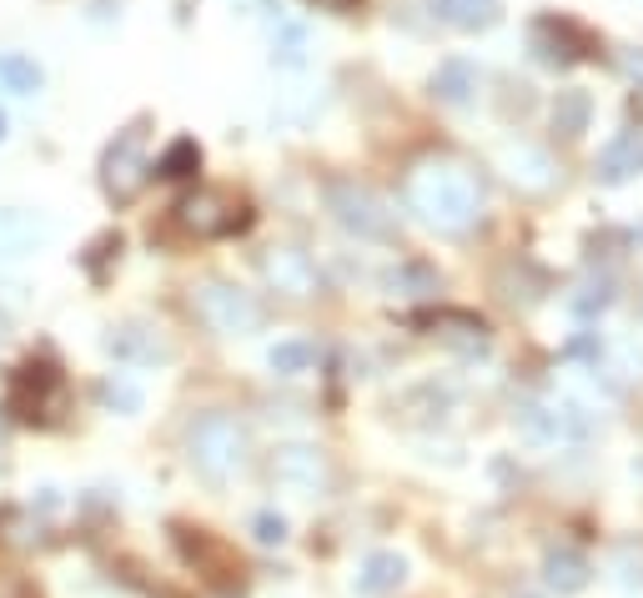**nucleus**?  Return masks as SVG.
Segmentation results:
<instances>
[{"label": "nucleus", "mask_w": 643, "mask_h": 598, "mask_svg": "<svg viewBox=\"0 0 643 598\" xmlns=\"http://www.w3.org/2000/svg\"><path fill=\"white\" fill-rule=\"evenodd\" d=\"M307 5H317V11H352L358 0H307Z\"/></svg>", "instance_id": "nucleus-34"}, {"label": "nucleus", "mask_w": 643, "mask_h": 598, "mask_svg": "<svg viewBox=\"0 0 643 598\" xmlns=\"http://www.w3.org/2000/svg\"><path fill=\"white\" fill-rule=\"evenodd\" d=\"M177 543H181V558H187L196 574H206V578H237L241 574L237 553L222 549L206 528H196V533H191V528H177Z\"/></svg>", "instance_id": "nucleus-14"}, {"label": "nucleus", "mask_w": 643, "mask_h": 598, "mask_svg": "<svg viewBox=\"0 0 643 598\" xmlns=\"http://www.w3.org/2000/svg\"><path fill=\"white\" fill-rule=\"evenodd\" d=\"M177 227L191 232V237H232V232H241L251 222V206L241 202V196H232L227 187H196V192H187L177 206Z\"/></svg>", "instance_id": "nucleus-5"}, {"label": "nucleus", "mask_w": 643, "mask_h": 598, "mask_svg": "<svg viewBox=\"0 0 643 598\" xmlns=\"http://www.w3.org/2000/svg\"><path fill=\"white\" fill-rule=\"evenodd\" d=\"M5 407H11L21 422H56L60 407H66V383H60V372L50 368V362H25V368H15Z\"/></svg>", "instance_id": "nucleus-7"}, {"label": "nucleus", "mask_w": 643, "mask_h": 598, "mask_svg": "<svg viewBox=\"0 0 643 598\" xmlns=\"http://www.w3.org/2000/svg\"><path fill=\"white\" fill-rule=\"evenodd\" d=\"M608 568H613V578H619L623 588H643V539L613 543V558H608Z\"/></svg>", "instance_id": "nucleus-29"}, {"label": "nucleus", "mask_w": 643, "mask_h": 598, "mask_svg": "<svg viewBox=\"0 0 643 598\" xmlns=\"http://www.w3.org/2000/svg\"><path fill=\"white\" fill-rule=\"evenodd\" d=\"M568 352L573 358H598V342L594 337H578V342H568Z\"/></svg>", "instance_id": "nucleus-33"}, {"label": "nucleus", "mask_w": 643, "mask_h": 598, "mask_svg": "<svg viewBox=\"0 0 643 598\" xmlns=\"http://www.w3.org/2000/svg\"><path fill=\"white\" fill-rule=\"evenodd\" d=\"M312 362H317V342H307V337H286L267 352V368L277 377H302V372H312Z\"/></svg>", "instance_id": "nucleus-25"}, {"label": "nucleus", "mask_w": 643, "mask_h": 598, "mask_svg": "<svg viewBox=\"0 0 643 598\" xmlns=\"http://www.w3.org/2000/svg\"><path fill=\"white\" fill-rule=\"evenodd\" d=\"M146 181H151V161H146V121H136V126H126V132L106 146V156H101V192H106L116 206H132L136 196L146 192Z\"/></svg>", "instance_id": "nucleus-6"}, {"label": "nucleus", "mask_w": 643, "mask_h": 598, "mask_svg": "<svg viewBox=\"0 0 643 598\" xmlns=\"http://www.w3.org/2000/svg\"><path fill=\"white\" fill-rule=\"evenodd\" d=\"M187 458L202 478L227 483L251 463V438L241 428V418H232V413H202L187 432Z\"/></svg>", "instance_id": "nucleus-2"}, {"label": "nucleus", "mask_w": 643, "mask_h": 598, "mask_svg": "<svg viewBox=\"0 0 643 598\" xmlns=\"http://www.w3.org/2000/svg\"><path fill=\"white\" fill-rule=\"evenodd\" d=\"M422 327H432V337H442L448 348H463V352L488 348V323L473 317V312H438V317H422Z\"/></svg>", "instance_id": "nucleus-17"}, {"label": "nucleus", "mask_w": 643, "mask_h": 598, "mask_svg": "<svg viewBox=\"0 0 643 598\" xmlns=\"http://www.w3.org/2000/svg\"><path fill=\"white\" fill-rule=\"evenodd\" d=\"M498 167L523 196H549L553 187H559V161L533 142H508L498 156Z\"/></svg>", "instance_id": "nucleus-12"}, {"label": "nucleus", "mask_w": 643, "mask_h": 598, "mask_svg": "<svg viewBox=\"0 0 643 598\" xmlns=\"http://www.w3.org/2000/svg\"><path fill=\"white\" fill-rule=\"evenodd\" d=\"M493 287H498V297L508 302V307H533V302H543V292H549V277L538 272L528 257H512V262H503Z\"/></svg>", "instance_id": "nucleus-16"}, {"label": "nucleus", "mask_w": 643, "mask_h": 598, "mask_svg": "<svg viewBox=\"0 0 643 598\" xmlns=\"http://www.w3.org/2000/svg\"><path fill=\"white\" fill-rule=\"evenodd\" d=\"M403 584H407V558L403 553H368L362 568H358V578H352L358 598H387V594H397Z\"/></svg>", "instance_id": "nucleus-15"}, {"label": "nucleus", "mask_w": 643, "mask_h": 598, "mask_svg": "<svg viewBox=\"0 0 643 598\" xmlns=\"http://www.w3.org/2000/svg\"><path fill=\"white\" fill-rule=\"evenodd\" d=\"M588 121H594V97H588L584 86H568V91L553 97V132L563 142H578L588 132Z\"/></svg>", "instance_id": "nucleus-21"}, {"label": "nucleus", "mask_w": 643, "mask_h": 598, "mask_svg": "<svg viewBox=\"0 0 643 598\" xmlns=\"http://www.w3.org/2000/svg\"><path fill=\"white\" fill-rule=\"evenodd\" d=\"M619 71L643 91V46H623V50H619Z\"/></svg>", "instance_id": "nucleus-32"}, {"label": "nucleus", "mask_w": 643, "mask_h": 598, "mask_svg": "<svg viewBox=\"0 0 643 598\" xmlns=\"http://www.w3.org/2000/svg\"><path fill=\"white\" fill-rule=\"evenodd\" d=\"M0 81H5V91H15V97H36L41 66L31 56H0Z\"/></svg>", "instance_id": "nucleus-28"}, {"label": "nucleus", "mask_w": 643, "mask_h": 598, "mask_svg": "<svg viewBox=\"0 0 643 598\" xmlns=\"http://www.w3.org/2000/svg\"><path fill=\"white\" fill-rule=\"evenodd\" d=\"M477 81H483V76H477V66L473 60H463V56H453V60H442L438 71H432V97L442 101V106H467V101L477 97Z\"/></svg>", "instance_id": "nucleus-19"}, {"label": "nucleus", "mask_w": 643, "mask_h": 598, "mask_svg": "<svg viewBox=\"0 0 643 598\" xmlns=\"http://www.w3.org/2000/svg\"><path fill=\"white\" fill-rule=\"evenodd\" d=\"M428 11L453 31H488V25L503 21L498 0H428Z\"/></svg>", "instance_id": "nucleus-20"}, {"label": "nucleus", "mask_w": 643, "mask_h": 598, "mask_svg": "<svg viewBox=\"0 0 643 598\" xmlns=\"http://www.w3.org/2000/svg\"><path fill=\"white\" fill-rule=\"evenodd\" d=\"M639 473H643V467H639Z\"/></svg>", "instance_id": "nucleus-37"}, {"label": "nucleus", "mask_w": 643, "mask_h": 598, "mask_svg": "<svg viewBox=\"0 0 643 598\" xmlns=\"http://www.w3.org/2000/svg\"><path fill=\"white\" fill-rule=\"evenodd\" d=\"M382 292L387 297H432L438 292V272L422 262H403L393 272H382Z\"/></svg>", "instance_id": "nucleus-23"}, {"label": "nucleus", "mask_w": 643, "mask_h": 598, "mask_svg": "<svg viewBox=\"0 0 643 598\" xmlns=\"http://www.w3.org/2000/svg\"><path fill=\"white\" fill-rule=\"evenodd\" d=\"M613 297H619V282H613V277H588L584 287H578V297H573V312H578V317H584V323H594L598 312H608L613 307Z\"/></svg>", "instance_id": "nucleus-27"}, {"label": "nucleus", "mask_w": 643, "mask_h": 598, "mask_svg": "<svg viewBox=\"0 0 643 598\" xmlns=\"http://www.w3.org/2000/svg\"><path fill=\"white\" fill-rule=\"evenodd\" d=\"M588 578H594V563H588L584 553H573V549H549V558H543V584H549L559 598L584 594Z\"/></svg>", "instance_id": "nucleus-18"}, {"label": "nucleus", "mask_w": 643, "mask_h": 598, "mask_svg": "<svg viewBox=\"0 0 643 598\" xmlns=\"http://www.w3.org/2000/svg\"><path fill=\"white\" fill-rule=\"evenodd\" d=\"M95 397H101L106 413H142V387H136L132 377H121V372H111L106 383L95 387Z\"/></svg>", "instance_id": "nucleus-30"}, {"label": "nucleus", "mask_w": 643, "mask_h": 598, "mask_svg": "<svg viewBox=\"0 0 643 598\" xmlns=\"http://www.w3.org/2000/svg\"><path fill=\"white\" fill-rule=\"evenodd\" d=\"M272 478L282 483L286 493L322 498V493L332 488V463H327V453L312 443H286L272 453Z\"/></svg>", "instance_id": "nucleus-11"}, {"label": "nucleus", "mask_w": 643, "mask_h": 598, "mask_svg": "<svg viewBox=\"0 0 643 598\" xmlns=\"http://www.w3.org/2000/svg\"><path fill=\"white\" fill-rule=\"evenodd\" d=\"M403 206L432 237H467L483 222V181L458 156H417L403 177Z\"/></svg>", "instance_id": "nucleus-1"}, {"label": "nucleus", "mask_w": 643, "mask_h": 598, "mask_svg": "<svg viewBox=\"0 0 643 598\" xmlns=\"http://www.w3.org/2000/svg\"><path fill=\"white\" fill-rule=\"evenodd\" d=\"M528 50H533L543 66H553V71H568V66L594 56V41H588L568 15H538V21L528 25Z\"/></svg>", "instance_id": "nucleus-9"}, {"label": "nucleus", "mask_w": 643, "mask_h": 598, "mask_svg": "<svg viewBox=\"0 0 643 598\" xmlns=\"http://www.w3.org/2000/svg\"><path fill=\"white\" fill-rule=\"evenodd\" d=\"M639 241H643V227H639Z\"/></svg>", "instance_id": "nucleus-36"}, {"label": "nucleus", "mask_w": 643, "mask_h": 598, "mask_svg": "<svg viewBox=\"0 0 643 598\" xmlns=\"http://www.w3.org/2000/svg\"><path fill=\"white\" fill-rule=\"evenodd\" d=\"M512 428L523 432L528 443H573V438H588L584 407H573V403H518Z\"/></svg>", "instance_id": "nucleus-10"}, {"label": "nucleus", "mask_w": 643, "mask_h": 598, "mask_svg": "<svg viewBox=\"0 0 643 598\" xmlns=\"http://www.w3.org/2000/svg\"><path fill=\"white\" fill-rule=\"evenodd\" d=\"M36 241H41V222H36V216L15 212V206H5V212H0V262L25 257Z\"/></svg>", "instance_id": "nucleus-22"}, {"label": "nucleus", "mask_w": 643, "mask_h": 598, "mask_svg": "<svg viewBox=\"0 0 643 598\" xmlns=\"http://www.w3.org/2000/svg\"><path fill=\"white\" fill-rule=\"evenodd\" d=\"M191 312L216 337H251L262 327V302L251 297L247 287H237V282H222V277H212V282L191 292Z\"/></svg>", "instance_id": "nucleus-4"}, {"label": "nucleus", "mask_w": 643, "mask_h": 598, "mask_svg": "<svg viewBox=\"0 0 643 598\" xmlns=\"http://www.w3.org/2000/svg\"><path fill=\"white\" fill-rule=\"evenodd\" d=\"M106 352L116 362H132V368H161L171 358V342L146 323H121V327H111Z\"/></svg>", "instance_id": "nucleus-13"}, {"label": "nucleus", "mask_w": 643, "mask_h": 598, "mask_svg": "<svg viewBox=\"0 0 643 598\" xmlns=\"http://www.w3.org/2000/svg\"><path fill=\"white\" fill-rule=\"evenodd\" d=\"M0 136H5V111H0Z\"/></svg>", "instance_id": "nucleus-35"}, {"label": "nucleus", "mask_w": 643, "mask_h": 598, "mask_svg": "<svg viewBox=\"0 0 643 598\" xmlns=\"http://www.w3.org/2000/svg\"><path fill=\"white\" fill-rule=\"evenodd\" d=\"M639 156H643V132H623L619 142L603 146V156H598V177L623 181L629 171H639Z\"/></svg>", "instance_id": "nucleus-24"}, {"label": "nucleus", "mask_w": 643, "mask_h": 598, "mask_svg": "<svg viewBox=\"0 0 643 598\" xmlns=\"http://www.w3.org/2000/svg\"><path fill=\"white\" fill-rule=\"evenodd\" d=\"M322 202H327V212H332V222L347 232V237L358 241H397V212L387 202H382L372 187H362V181H327L322 187Z\"/></svg>", "instance_id": "nucleus-3"}, {"label": "nucleus", "mask_w": 643, "mask_h": 598, "mask_svg": "<svg viewBox=\"0 0 643 598\" xmlns=\"http://www.w3.org/2000/svg\"><path fill=\"white\" fill-rule=\"evenodd\" d=\"M251 539L262 543V549H282L286 543V518L272 514V508H262V514L251 518Z\"/></svg>", "instance_id": "nucleus-31"}, {"label": "nucleus", "mask_w": 643, "mask_h": 598, "mask_svg": "<svg viewBox=\"0 0 643 598\" xmlns=\"http://www.w3.org/2000/svg\"><path fill=\"white\" fill-rule=\"evenodd\" d=\"M262 282L286 302H307L322 292L317 262L302 247H292V241H277V247L262 251Z\"/></svg>", "instance_id": "nucleus-8"}, {"label": "nucleus", "mask_w": 643, "mask_h": 598, "mask_svg": "<svg viewBox=\"0 0 643 598\" xmlns=\"http://www.w3.org/2000/svg\"><path fill=\"white\" fill-rule=\"evenodd\" d=\"M202 171V146L191 142V136H177V142L167 146V156L156 161V177H167V181H187Z\"/></svg>", "instance_id": "nucleus-26"}]
</instances>
